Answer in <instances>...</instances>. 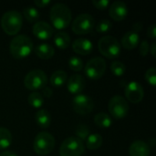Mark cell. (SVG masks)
Wrapping results in <instances>:
<instances>
[{"label": "cell", "instance_id": "17", "mask_svg": "<svg viewBox=\"0 0 156 156\" xmlns=\"http://www.w3.org/2000/svg\"><path fill=\"white\" fill-rule=\"evenodd\" d=\"M150 153V145L142 140L134 141L129 147L130 156H149Z\"/></svg>", "mask_w": 156, "mask_h": 156}, {"label": "cell", "instance_id": "32", "mask_svg": "<svg viewBox=\"0 0 156 156\" xmlns=\"http://www.w3.org/2000/svg\"><path fill=\"white\" fill-rule=\"evenodd\" d=\"M145 80L149 84L152 86H155L156 84V69L154 67H152L148 69L145 72Z\"/></svg>", "mask_w": 156, "mask_h": 156}, {"label": "cell", "instance_id": "16", "mask_svg": "<svg viewBox=\"0 0 156 156\" xmlns=\"http://www.w3.org/2000/svg\"><path fill=\"white\" fill-rule=\"evenodd\" d=\"M72 49L78 54L88 55L93 49V43L86 37H79L73 41Z\"/></svg>", "mask_w": 156, "mask_h": 156}, {"label": "cell", "instance_id": "2", "mask_svg": "<svg viewBox=\"0 0 156 156\" xmlns=\"http://www.w3.org/2000/svg\"><path fill=\"white\" fill-rule=\"evenodd\" d=\"M32 39L25 34L17 35L14 37L9 44L10 54L16 59H22L27 58L33 50Z\"/></svg>", "mask_w": 156, "mask_h": 156}, {"label": "cell", "instance_id": "40", "mask_svg": "<svg viewBox=\"0 0 156 156\" xmlns=\"http://www.w3.org/2000/svg\"><path fill=\"white\" fill-rule=\"evenodd\" d=\"M0 156H17L12 151H5L0 154Z\"/></svg>", "mask_w": 156, "mask_h": 156}, {"label": "cell", "instance_id": "27", "mask_svg": "<svg viewBox=\"0 0 156 156\" xmlns=\"http://www.w3.org/2000/svg\"><path fill=\"white\" fill-rule=\"evenodd\" d=\"M27 101H28V103L34 107V108H40L43 103H44V98H43V95L37 91H34L32 93H30L28 95V98H27Z\"/></svg>", "mask_w": 156, "mask_h": 156}, {"label": "cell", "instance_id": "19", "mask_svg": "<svg viewBox=\"0 0 156 156\" xmlns=\"http://www.w3.org/2000/svg\"><path fill=\"white\" fill-rule=\"evenodd\" d=\"M35 53L37 54V57H39L42 59H48L51 58L54 54H55V49L53 46H51L48 43H39L36 48H35Z\"/></svg>", "mask_w": 156, "mask_h": 156}, {"label": "cell", "instance_id": "26", "mask_svg": "<svg viewBox=\"0 0 156 156\" xmlns=\"http://www.w3.org/2000/svg\"><path fill=\"white\" fill-rule=\"evenodd\" d=\"M23 16L29 22H37V20L39 18L40 13L36 7L27 5L23 9Z\"/></svg>", "mask_w": 156, "mask_h": 156}, {"label": "cell", "instance_id": "12", "mask_svg": "<svg viewBox=\"0 0 156 156\" xmlns=\"http://www.w3.org/2000/svg\"><path fill=\"white\" fill-rule=\"evenodd\" d=\"M124 93L127 100L133 103L141 102L144 96V90L142 84L136 80H132L126 85Z\"/></svg>", "mask_w": 156, "mask_h": 156}, {"label": "cell", "instance_id": "18", "mask_svg": "<svg viewBox=\"0 0 156 156\" xmlns=\"http://www.w3.org/2000/svg\"><path fill=\"white\" fill-rule=\"evenodd\" d=\"M140 42V36L139 33L134 31L133 29L127 31L122 37L121 44L126 49H133L137 47Z\"/></svg>", "mask_w": 156, "mask_h": 156}, {"label": "cell", "instance_id": "6", "mask_svg": "<svg viewBox=\"0 0 156 156\" xmlns=\"http://www.w3.org/2000/svg\"><path fill=\"white\" fill-rule=\"evenodd\" d=\"M85 152V145L81 140L75 136L66 138L60 147V156H81Z\"/></svg>", "mask_w": 156, "mask_h": 156}, {"label": "cell", "instance_id": "14", "mask_svg": "<svg viewBox=\"0 0 156 156\" xmlns=\"http://www.w3.org/2000/svg\"><path fill=\"white\" fill-rule=\"evenodd\" d=\"M109 13L111 17L115 21H122L128 15V6L125 2L122 0H116L111 5Z\"/></svg>", "mask_w": 156, "mask_h": 156}, {"label": "cell", "instance_id": "21", "mask_svg": "<svg viewBox=\"0 0 156 156\" xmlns=\"http://www.w3.org/2000/svg\"><path fill=\"white\" fill-rule=\"evenodd\" d=\"M67 80H68V74L66 71L61 69H58L54 71L50 77V83L55 88H59L63 86L67 82Z\"/></svg>", "mask_w": 156, "mask_h": 156}, {"label": "cell", "instance_id": "29", "mask_svg": "<svg viewBox=\"0 0 156 156\" xmlns=\"http://www.w3.org/2000/svg\"><path fill=\"white\" fill-rule=\"evenodd\" d=\"M111 70L116 76H122L126 71V66L120 60H114L111 63Z\"/></svg>", "mask_w": 156, "mask_h": 156}, {"label": "cell", "instance_id": "15", "mask_svg": "<svg viewBox=\"0 0 156 156\" xmlns=\"http://www.w3.org/2000/svg\"><path fill=\"white\" fill-rule=\"evenodd\" d=\"M85 87V80L80 74H72L67 80L68 90L72 94H80Z\"/></svg>", "mask_w": 156, "mask_h": 156}, {"label": "cell", "instance_id": "30", "mask_svg": "<svg viewBox=\"0 0 156 156\" xmlns=\"http://www.w3.org/2000/svg\"><path fill=\"white\" fill-rule=\"evenodd\" d=\"M69 66L74 71H80L84 68L83 60L78 56H72L69 59Z\"/></svg>", "mask_w": 156, "mask_h": 156}, {"label": "cell", "instance_id": "1", "mask_svg": "<svg viewBox=\"0 0 156 156\" xmlns=\"http://www.w3.org/2000/svg\"><path fill=\"white\" fill-rule=\"evenodd\" d=\"M49 17L55 28L64 29L71 22V10L64 3H56L50 8Z\"/></svg>", "mask_w": 156, "mask_h": 156}, {"label": "cell", "instance_id": "36", "mask_svg": "<svg viewBox=\"0 0 156 156\" xmlns=\"http://www.w3.org/2000/svg\"><path fill=\"white\" fill-rule=\"evenodd\" d=\"M34 3L37 7H46L50 4V0H35Z\"/></svg>", "mask_w": 156, "mask_h": 156}, {"label": "cell", "instance_id": "9", "mask_svg": "<svg viewBox=\"0 0 156 156\" xmlns=\"http://www.w3.org/2000/svg\"><path fill=\"white\" fill-rule=\"evenodd\" d=\"M107 63L101 57H94L90 58L84 66V72L90 80H98L103 76L106 71Z\"/></svg>", "mask_w": 156, "mask_h": 156}, {"label": "cell", "instance_id": "11", "mask_svg": "<svg viewBox=\"0 0 156 156\" xmlns=\"http://www.w3.org/2000/svg\"><path fill=\"white\" fill-rule=\"evenodd\" d=\"M72 107L77 113L86 115L92 112L94 108V102L93 100L87 94L80 93L74 96L72 100Z\"/></svg>", "mask_w": 156, "mask_h": 156}, {"label": "cell", "instance_id": "20", "mask_svg": "<svg viewBox=\"0 0 156 156\" xmlns=\"http://www.w3.org/2000/svg\"><path fill=\"white\" fill-rule=\"evenodd\" d=\"M35 119L41 128H48L51 123V115L46 109H40L36 112Z\"/></svg>", "mask_w": 156, "mask_h": 156}, {"label": "cell", "instance_id": "24", "mask_svg": "<svg viewBox=\"0 0 156 156\" xmlns=\"http://www.w3.org/2000/svg\"><path fill=\"white\" fill-rule=\"evenodd\" d=\"M12 144V134L5 127H0V149H6Z\"/></svg>", "mask_w": 156, "mask_h": 156}, {"label": "cell", "instance_id": "37", "mask_svg": "<svg viewBox=\"0 0 156 156\" xmlns=\"http://www.w3.org/2000/svg\"><path fill=\"white\" fill-rule=\"evenodd\" d=\"M42 94L45 95L48 98H50L51 95H52V90L50 88H48V87H44L42 89Z\"/></svg>", "mask_w": 156, "mask_h": 156}, {"label": "cell", "instance_id": "34", "mask_svg": "<svg viewBox=\"0 0 156 156\" xmlns=\"http://www.w3.org/2000/svg\"><path fill=\"white\" fill-rule=\"evenodd\" d=\"M149 48H150V46H149L148 41L147 40H143L140 43V49H139L140 55H142L144 57L146 56L148 54V52H149Z\"/></svg>", "mask_w": 156, "mask_h": 156}, {"label": "cell", "instance_id": "22", "mask_svg": "<svg viewBox=\"0 0 156 156\" xmlns=\"http://www.w3.org/2000/svg\"><path fill=\"white\" fill-rule=\"evenodd\" d=\"M54 43L58 48L65 49L70 44V37L65 31H58L54 36Z\"/></svg>", "mask_w": 156, "mask_h": 156}, {"label": "cell", "instance_id": "8", "mask_svg": "<svg viewBox=\"0 0 156 156\" xmlns=\"http://www.w3.org/2000/svg\"><path fill=\"white\" fill-rule=\"evenodd\" d=\"M95 26L94 17L89 13H82L78 15L71 24V29L78 35L90 33Z\"/></svg>", "mask_w": 156, "mask_h": 156}, {"label": "cell", "instance_id": "5", "mask_svg": "<svg viewBox=\"0 0 156 156\" xmlns=\"http://www.w3.org/2000/svg\"><path fill=\"white\" fill-rule=\"evenodd\" d=\"M55 147V138L48 132L38 133L33 142L34 151L39 155H47L50 154Z\"/></svg>", "mask_w": 156, "mask_h": 156}, {"label": "cell", "instance_id": "10", "mask_svg": "<svg viewBox=\"0 0 156 156\" xmlns=\"http://www.w3.org/2000/svg\"><path fill=\"white\" fill-rule=\"evenodd\" d=\"M109 112L114 119H123L129 112L127 100L120 95H115L109 101Z\"/></svg>", "mask_w": 156, "mask_h": 156}, {"label": "cell", "instance_id": "28", "mask_svg": "<svg viewBox=\"0 0 156 156\" xmlns=\"http://www.w3.org/2000/svg\"><path fill=\"white\" fill-rule=\"evenodd\" d=\"M75 134H76L75 137L79 138L80 140L83 142L89 137V135L90 134V131L86 124L80 123V124H78L75 128Z\"/></svg>", "mask_w": 156, "mask_h": 156}, {"label": "cell", "instance_id": "35", "mask_svg": "<svg viewBox=\"0 0 156 156\" xmlns=\"http://www.w3.org/2000/svg\"><path fill=\"white\" fill-rule=\"evenodd\" d=\"M147 36L153 39H154L156 37V26L154 23L151 24L149 27H148V29H147Z\"/></svg>", "mask_w": 156, "mask_h": 156}, {"label": "cell", "instance_id": "38", "mask_svg": "<svg viewBox=\"0 0 156 156\" xmlns=\"http://www.w3.org/2000/svg\"><path fill=\"white\" fill-rule=\"evenodd\" d=\"M143 28V24H142V22H140V21H138V22H136L134 25H133V30L134 31H136V32H139L141 29Z\"/></svg>", "mask_w": 156, "mask_h": 156}, {"label": "cell", "instance_id": "4", "mask_svg": "<svg viewBox=\"0 0 156 156\" xmlns=\"http://www.w3.org/2000/svg\"><path fill=\"white\" fill-rule=\"evenodd\" d=\"M100 52L108 58H116L121 54V44L112 36H104L100 38L98 43Z\"/></svg>", "mask_w": 156, "mask_h": 156}, {"label": "cell", "instance_id": "31", "mask_svg": "<svg viewBox=\"0 0 156 156\" xmlns=\"http://www.w3.org/2000/svg\"><path fill=\"white\" fill-rule=\"evenodd\" d=\"M112 27V22L109 19H101L98 22L96 26V30L100 33H104L109 31Z\"/></svg>", "mask_w": 156, "mask_h": 156}, {"label": "cell", "instance_id": "39", "mask_svg": "<svg viewBox=\"0 0 156 156\" xmlns=\"http://www.w3.org/2000/svg\"><path fill=\"white\" fill-rule=\"evenodd\" d=\"M149 51L151 52V54L153 55L154 58H155V51H156V43L155 42H153L149 48Z\"/></svg>", "mask_w": 156, "mask_h": 156}, {"label": "cell", "instance_id": "23", "mask_svg": "<svg viewBox=\"0 0 156 156\" xmlns=\"http://www.w3.org/2000/svg\"><path fill=\"white\" fill-rule=\"evenodd\" d=\"M103 143V138L99 133H90L86 139V146L90 150L99 149Z\"/></svg>", "mask_w": 156, "mask_h": 156}, {"label": "cell", "instance_id": "33", "mask_svg": "<svg viewBox=\"0 0 156 156\" xmlns=\"http://www.w3.org/2000/svg\"><path fill=\"white\" fill-rule=\"evenodd\" d=\"M92 4L95 5L96 8L103 10L109 6L110 1L109 0H92Z\"/></svg>", "mask_w": 156, "mask_h": 156}, {"label": "cell", "instance_id": "7", "mask_svg": "<svg viewBox=\"0 0 156 156\" xmlns=\"http://www.w3.org/2000/svg\"><path fill=\"white\" fill-rule=\"evenodd\" d=\"M48 76L42 69H32L27 73L24 79V85L30 90H37L46 87Z\"/></svg>", "mask_w": 156, "mask_h": 156}, {"label": "cell", "instance_id": "3", "mask_svg": "<svg viewBox=\"0 0 156 156\" xmlns=\"http://www.w3.org/2000/svg\"><path fill=\"white\" fill-rule=\"evenodd\" d=\"M23 25V16L17 10H8L1 17V27L8 35H16Z\"/></svg>", "mask_w": 156, "mask_h": 156}, {"label": "cell", "instance_id": "13", "mask_svg": "<svg viewBox=\"0 0 156 156\" xmlns=\"http://www.w3.org/2000/svg\"><path fill=\"white\" fill-rule=\"evenodd\" d=\"M32 31H33V34L37 38L42 39V40L50 38L54 32L53 27L50 24H48V22L43 21V20L35 22V24L33 25V27H32Z\"/></svg>", "mask_w": 156, "mask_h": 156}, {"label": "cell", "instance_id": "25", "mask_svg": "<svg viewBox=\"0 0 156 156\" xmlns=\"http://www.w3.org/2000/svg\"><path fill=\"white\" fill-rule=\"evenodd\" d=\"M94 122L96 125L101 128H109L112 123V117L105 113V112H100L95 115L94 117Z\"/></svg>", "mask_w": 156, "mask_h": 156}]
</instances>
